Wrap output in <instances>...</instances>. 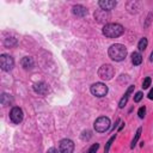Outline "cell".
Instances as JSON below:
<instances>
[{
  "mask_svg": "<svg viewBox=\"0 0 153 153\" xmlns=\"http://www.w3.org/2000/svg\"><path fill=\"white\" fill-rule=\"evenodd\" d=\"M127 54H128V50L126 48V45L121 44V43H115L112 45H110L109 50H108V55L111 60L114 61H123L126 57H127Z\"/></svg>",
  "mask_w": 153,
  "mask_h": 153,
  "instance_id": "cell-1",
  "label": "cell"
},
{
  "mask_svg": "<svg viewBox=\"0 0 153 153\" xmlns=\"http://www.w3.org/2000/svg\"><path fill=\"white\" fill-rule=\"evenodd\" d=\"M102 32L108 38H117L124 33V27L118 23H108L103 26Z\"/></svg>",
  "mask_w": 153,
  "mask_h": 153,
  "instance_id": "cell-2",
  "label": "cell"
},
{
  "mask_svg": "<svg viewBox=\"0 0 153 153\" xmlns=\"http://www.w3.org/2000/svg\"><path fill=\"white\" fill-rule=\"evenodd\" d=\"M110 118L109 117H105V116H100L98 117L94 123H93V127H94V130L97 133H105L110 129Z\"/></svg>",
  "mask_w": 153,
  "mask_h": 153,
  "instance_id": "cell-3",
  "label": "cell"
},
{
  "mask_svg": "<svg viewBox=\"0 0 153 153\" xmlns=\"http://www.w3.org/2000/svg\"><path fill=\"white\" fill-rule=\"evenodd\" d=\"M98 75L103 80H111L114 78V75H115V69H114V67L111 65L105 63V65H103V66L99 67Z\"/></svg>",
  "mask_w": 153,
  "mask_h": 153,
  "instance_id": "cell-4",
  "label": "cell"
},
{
  "mask_svg": "<svg viewBox=\"0 0 153 153\" xmlns=\"http://www.w3.org/2000/svg\"><path fill=\"white\" fill-rule=\"evenodd\" d=\"M90 91H91V93H92L93 96H96V97H98V98H102V97L106 96L109 88H108V86H106L105 84H103V82H94V84L91 85Z\"/></svg>",
  "mask_w": 153,
  "mask_h": 153,
  "instance_id": "cell-5",
  "label": "cell"
},
{
  "mask_svg": "<svg viewBox=\"0 0 153 153\" xmlns=\"http://www.w3.org/2000/svg\"><path fill=\"white\" fill-rule=\"evenodd\" d=\"M0 67L5 72H10L14 67V60L8 54H2L0 56Z\"/></svg>",
  "mask_w": 153,
  "mask_h": 153,
  "instance_id": "cell-6",
  "label": "cell"
},
{
  "mask_svg": "<svg viewBox=\"0 0 153 153\" xmlns=\"http://www.w3.org/2000/svg\"><path fill=\"white\" fill-rule=\"evenodd\" d=\"M23 117H24V114H23V110L19 108V106H13L10 111V120L14 123V124H18L23 121Z\"/></svg>",
  "mask_w": 153,
  "mask_h": 153,
  "instance_id": "cell-7",
  "label": "cell"
},
{
  "mask_svg": "<svg viewBox=\"0 0 153 153\" xmlns=\"http://www.w3.org/2000/svg\"><path fill=\"white\" fill-rule=\"evenodd\" d=\"M61 153H73L74 152V142L71 139H62L59 143Z\"/></svg>",
  "mask_w": 153,
  "mask_h": 153,
  "instance_id": "cell-8",
  "label": "cell"
},
{
  "mask_svg": "<svg viewBox=\"0 0 153 153\" xmlns=\"http://www.w3.org/2000/svg\"><path fill=\"white\" fill-rule=\"evenodd\" d=\"M33 91H35L36 93L41 94V96H45V94L49 92V86H48V84H45V82H43V81L36 82V84L33 85Z\"/></svg>",
  "mask_w": 153,
  "mask_h": 153,
  "instance_id": "cell-9",
  "label": "cell"
},
{
  "mask_svg": "<svg viewBox=\"0 0 153 153\" xmlns=\"http://www.w3.org/2000/svg\"><path fill=\"white\" fill-rule=\"evenodd\" d=\"M98 5H99L100 10L109 12L110 10L115 8V6L117 5V2L115 0H100V1H98Z\"/></svg>",
  "mask_w": 153,
  "mask_h": 153,
  "instance_id": "cell-10",
  "label": "cell"
},
{
  "mask_svg": "<svg viewBox=\"0 0 153 153\" xmlns=\"http://www.w3.org/2000/svg\"><path fill=\"white\" fill-rule=\"evenodd\" d=\"M110 16H109V12L108 11H103V10H98L94 12V19L98 22V23H106L109 20Z\"/></svg>",
  "mask_w": 153,
  "mask_h": 153,
  "instance_id": "cell-11",
  "label": "cell"
},
{
  "mask_svg": "<svg viewBox=\"0 0 153 153\" xmlns=\"http://www.w3.org/2000/svg\"><path fill=\"white\" fill-rule=\"evenodd\" d=\"M72 12H73L74 16L81 18V17H85V16L87 14V8L84 7L82 5H74V6L72 7Z\"/></svg>",
  "mask_w": 153,
  "mask_h": 153,
  "instance_id": "cell-12",
  "label": "cell"
},
{
  "mask_svg": "<svg viewBox=\"0 0 153 153\" xmlns=\"http://www.w3.org/2000/svg\"><path fill=\"white\" fill-rule=\"evenodd\" d=\"M134 85H130L129 87H128V90L126 91V93L123 94V97L121 98V100H120V103H118V106L122 109V108H124V105L127 104V102H128V99H129V96L133 93V91H134Z\"/></svg>",
  "mask_w": 153,
  "mask_h": 153,
  "instance_id": "cell-13",
  "label": "cell"
},
{
  "mask_svg": "<svg viewBox=\"0 0 153 153\" xmlns=\"http://www.w3.org/2000/svg\"><path fill=\"white\" fill-rule=\"evenodd\" d=\"M20 65H22L25 69L32 68V67H33V59H32L31 56H25V57H23V59L20 60Z\"/></svg>",
  "mask_w": 153,
  "mask_h": 153,
  "instance_id": "cell-14",
  "label": "cell"
},
{
  "mask_svg": "<svg viewBox=\"0 0 153 153\" xmlns=\"http://www.w3.org/2000/svg\"><path fill=\"white\" fill-rule=\"evenodd\" d=\"M131 62H133L134 66L141 65V62H142V55L140 54V51H134L131 54Z\"/></svg>",
  "mask_w": 153,
  "mask_h": 153,
  "instance_id": "cell-15",
  "label": "cell"
},
{
  "mask_svg": "<svg viewBox=\"0 0 153 153\" xmlns=\"http://www.w3.org/2000/svg\"><path fill=\"white\" fill-rule=\"evenodd\" d=\"M0 102H1L2 105H10V104H12L13 99H12V97H11L10 94L2 93V94H1V98H0Z\"/></svg>",
  "mask_w": 153,
  "mask_h": 153,
  "instance_id": "cell-16",
  "label": "cell"
},
{
  "mask_svg": "<svg viewBox=\"0 0 153 153\" xmlns=\"http://www.w3.org/2000/svg\"><path fill=\"white\" fill-rule=\"evenodd\" d=\"M147 45H148L147 38H146V37H142V38L139 41V43H137V49H139V51H143V50L147 48Z\"/></svg>",
  "mask_w": 153,
  "mask_h": 153,
  "instance_id": "cell-17",
  "label": "cell"
},
{
  "mask_svg": "<svg viewBox=\"0 0 153 153\" xmlns=\"http://www.w3.org/2000/svg\"><path fill=\"white\" fill-rule=\"evenodd\" d=\"M141 133H142V128L140 127V128H137V130H136V133H135V136H134V139L131 140V145H130L131 148H134V147L136 146V143H137V141H139V139H140V136H141Z\"/></svg>",
  "mask_w": 153,
  "mask_h": 153,
  "instance_id": "cell-18",
  "label": "cell"
},
{
  "mask_svg": "<svg viewBox=\"0 0 153 153\" xmlns=\"http://www.w3.org/2000/svg\"><path fill=\"white\" fill-rule=\"evenodd\" d=\"M115 139H116V134H115V135H112V136L106 141L105 147H104V153H109V149H110V147H111V143L115 141Z\"/></svg>",
  "mask_w": 153,
  "mask_h": 153,
  "instance_id": "cell-19",
  "label": "cell"
},
{
  "mask_svg": "<svg viewBox=\"0 0 153 153\" xmlns=\"http://www.w3.org/2000/svg\"><path fill=\"white\" fill-rule=\"evenodd\" d=\"M5 45H6V47H10V48L16 47V45H17V39H16V38H13V37L7 38V39L5 41Z\"/></svg>",
  "mask_w": 153,
  "mask_h": 153,
  "instance_id": "cell-20",
  "label": "cell"
},
{
  "mask_svg": "<svg viewBox=\"0 0 153 153\" xmlns=\"http://www.w3.org/2000/svg\"><path fill=\"white\" fill-rule=\"evenodd\" d=\"M151 82H152L151 78H149V76H146V78L143 79V81H142V88H143V90L148 88V87L151 86Z\"/></svg>",
  "mask_w": 153,
  "mask_h": 153,
  "instance_id": "cell-21",
  "label": "cell"
},
{
  "mask_svg": "<svg viewBox=\"0 0 153 153\" xmlns=\"http://www.w3.org/2000/svg\"><path fill=\"white\" fill-rule=\"evenodd\" d=\"M98 148H99V143L96 142V143H93V145L88 148V151H87L86 153H96V152L98 151Z\"/></svg>",
  "mask_w": 153,
  "mask_h": 153,
  "instance_id": "cell-22",
  "label": "cell"
},
{
  "mask_svg": "<svg viewBox=\"0 0 153 153\" xmlns=\"http://www.w3.org/2000/svg\"><path fill=\"white\" fill-rule=\"evenodd\" d=\"M142 98H143V93H142L141 91H139V92H136L135 96H134V102H135V103H139Z\"/></svg>",
  "mask_w": 153,
  "mask_h": 153,
  "instance_id": "cell-23",
  "label": "cell"
},
{
  "mask_svg": "<svg viewBox=\"0 0 153 153\" xmlns=\"http://www.w3.org/2000/svg\"><path fill=\"white\" fill-rule=\"evenodd\" d=\"M91 131L90 130H85V131H82V135H81V139L82 140H90L91 139Z\"/></svg>",
  "mask_w": 153,
  "mask_h": 153,
  "instance_id": "cell-24",
  "label": "cell"
},
{
  "mask_svg": "<svg viewBox=\"0 0 153 153\" xmlns=\"http://www.w3.org/2000/svg\"><path fill=\"white\" fill-rule=\"evenodd\" d=\"M145 114H146V106H141V108L139 109V111H137L139 117H140V118H143V117H145Z\"/></svg>",
  "mask_w": 153,
  "mask_h": 153,
  "instance_id": "cell-25",
  "label": "cell"
},
{
  "mask_svg": "<svg viewBox=\"0 0 153 153\" xmlns=\"http://www.w3.org/2000/svg\"><path fill=\"white\" fill-rule=\"evenodd\" d=\"M47 153H60V152H59L56 148L51 147V148H49V149H48V152H47Z\"/></svg>",
  "mask_w": 153,
  "mask_h": 153,
  "instance_id": "cell-26",
  "label": "cell"
},
{
  "mask_svg": "<svg viewBox=\"0 0 153 153\" xmlns=\"http://www.w3.org/2000/svg\"><path fill=\"white\" fill-rule=\"evenodd\" d=\"M148 99H153V88H151V91L148 92Z\"/></svg>",
  "mask_w": 153,
  "mask_h": 153,
  "instance_id": "cell-27",
  "label": "cell"
},
{
  "mask_svg": "<svg viewBox=\"0 0 153 153\" xmlns=\"http://www.w3.org/2000/svg\"><path fill=\"white\" fill-rule=\"evenodd\" d=\"M118 123H120V118H117V120H116V123H115V126L112 127V129H111V130H115V128L117 127V124H118Z\"/></svg>",
  "mask_w": 153,
  "mask_h": 153,
  "instance_id": "cell-28",
  "label": "cell"
},
{
  "mask_svg": "<svg viewBox=\"0 0 153 153\" xmlns=\"http://www.w3.org/2000/svg\"><path fill=\"white\" fill-rule=\"evenodd\" d=\"M123 127H124V123L122 122V123H121V126H120V128H118V130H122V128H123Z\"/></svg>",
  "mask_w": 153,
  "mask_h": 153,
  "instance_id": "cell-29",
  "label": "cell"
},
{
  "mask_svg": "<svg viewBox=\"0 0 153 153\" xmlns=\"http://www.w3.org/2000/svg\"><path fill=\"white\" fill-rule=\"evenodd\" d=\"M149 61H153V51L151 53V57H149Z\"/></svg>",
  "mask_w": 153,
  "mask_h": 153,
  "instance_id": "cell-30",
  "label": "cell"
}]
</instances>
